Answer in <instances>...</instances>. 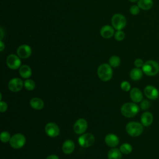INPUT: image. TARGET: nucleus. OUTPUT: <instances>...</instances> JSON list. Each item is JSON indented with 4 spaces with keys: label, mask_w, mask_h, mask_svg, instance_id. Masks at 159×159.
Here are the masks:
<instances>
[{
    "label": "nucleus",
    "mask_w": 159,
    "mask_h": 159,
    "mask_svg": "<svg viewBox=\"0 0 159 159\" xmlns=\"http://www.w3.org/2000/svg\"><path fill=\"white\" fill-rule=\"evenodd\" d=\"M24 86V83L20 78H14L11 79L8 83L9 89L14 93L20 91Z\"/></svg>",
    "instance_id": "nucleus-10"
},
{
    "label": "nucleus",
    "mask_w": 159,
    "mask_h": 159,
    "mask_svg": "<svg viewBox=\"0 0 159 159\" xmlns=\"http://www.w3.org/2000/svg\"><path fill=\"white\" fill-rule=\"evenodd\" d=\"M120 88L122 91L127 92L130 89V84L127 81H124L120 84Z\"/></svg>",
    "instance_id": "nucleus-29"
},
{
    "label": "nucleus",
    "mask_w": 159,
    "mask_h": 159,
    "mask_svg": "<svg viewBox=\"0 0 159 159\" xmlns=\"http://www.w3.org/2000/svg\"><path fill=\"white\" fill-rule=\"evenodd\" d=\"M19 75L21 77L27 79L32 75V70L30 67L27 65H21L19 70Z\"/></svg>",
    "instance_id": "nucleus-19"
},
{
    "label": "nucleus",
    "mask_w": 159,
    "mask_h": 159,
    "mask_svg": "<svg viewBox=\"0 0 159 159\" xmlns=\"http://www.w3.org/2000/svg\"><path fill=\"white\" fill-rule=\"evenodd\" d=\"M142 70L147 76H155L159 72V64L155 60H147L144 63Z\"/></svg>",
    "instance_id": "nucleus-3"
},
{
    "label": "nucleus",
    "mask_w": 159,
    "mask_h": 159,
    "mask_svg": "<svg viewBox=\"0 0 159 159\" xmlns=\"http://www.w3.org/2000/svg\"><path fill=\"white\" fill-rule=\"evenodd\" d=\"M115 39L117 41H122L125 38V34L122 30H117L114 35Z\"/></svg>",
    "instance_id": "nucleus-28"
},
{
    "label": "nucleus",
    "mask_w": 159,
    "mask_h": 159,
    "mask_svg": "<svg viewBox=\"0 0 159 159\" xmlns=\"http://www.w3.org/2000/svg\"><path fill=\"white\" fill-rule=\"evenodd\" d=\"M45 132L48 137L52 138L56 137L60 134V129L56 124L49 122L47 124L45 127Z\"/></svg>",
    "instance_id": "nucleus-9"
},
{
    "label": "nucleus",
    "mask_w": 159,
    "mask_h": 159,
    "mask_svg": "<svg viewBox=\"0 0 159 159\" xmlns=\"http://www.w3.org/2000/svg\"><path fill=\"white\" fill-rule=\"evenodd\" d=\"M140 106L142 110H147L150 107V103L149 101L145 99V100H143L141 101Z\"/></svg>",
    "instance_id": "nucleus-31"
},
{
    "label": "nucleus",
    "mask_w": 159,
    "mask_h": 159,
    "mask_svg": "<svg viewBox=\"0 0 159 159\" xmlns=\"http://www.w3.org/2000/svg\"><path fill=\"white\" fill-rule=\"evenodd\" d=\"M139 0H129V1H130V2H137V1H138Z\"/></svg>",
    "instance_id": "nucleus-37"
},
{
    "label": "nucleus",
    "mask_w": 159,
    "mask_h": 159,
    "mask_svg": "<svg viewBox=\"0 0 159 159\" xmlns=\"http://www.w3.org/2000/svg\"><path fill=\"white\" fill-rule=\"evenodd\" d=\"M130 97L131 100L135 102H140L143 99V94L142 91L137 88H133L130 91Z\"/></svg>",
    "instance_id": "nucleus-15"
},
{
    "label": "nucleus",
    "mask_w": 159,
    "mask_h": 159,
    "mask_svg": "<svg viewBox=\"0 0 159 159\" xmlns=\"http://www.w3.org/2000/svg\"><path fill=\"white\" fill-rule=\"evenodd\" d=\"M140 111L139 106L135 102H126L120 108L122 114L127 118H131L136 116Z\"/></svg>",
    "instance_id": "nucleus-1"
},
{
    "label": "nucleus",
    "mask_w": 159,
    "mask_h": 159,
    "mask_svg": "<svg viewBox=\"0 0 159 159\" xmlns=\"http://www.w3.org/2000/svg\"><path fill=\"white\" fill-rule=\"evenodd\" d=\"M112 27L117 30H121L125 27L127 21L125 17L121 14H115L111 19Z\"/></svg>",
    "instance_id": "nucleus-6"
},
{
    "label": "nucleus",
    "mask_w": 159,
    "mask_h": 159,
    "mask_svg": "<svg viewBox=\"0 0 159 159\" xmlns=\"http://www.w3.org/2000/svg\"><path fill=\"white\" fill-rule=\"evenodd\" d=\"M99 78L103 81H108L112 77V70L109 64L102 63L99 66L97 70Z\"/></svg>",
    "instance_id": "nucleus-2"
},
{
    "label": "nucleus",
    "mask_w": 159,
    "mask_h": 159,
    "mask_svg": "<svg viewBox=\"0 0 159 159\" xmlns=\"http://www.w3.org/2000/svg\"><path fill=\"white\" fill-rule=\"evenodd\" d=\"M143 71L140 68H134L130 72V77L134 81L140 80L143 76Z\"/></svg>",
    "instance_id": "nucleus-21"
},
{
    "label": "nucleus",
    "mask_w": 159,
    "mask_h": 159,
    "mask_svg": "<svg viewBox=\"0 0 159 159\" xmlns=\"http://www.w3.org/2000/svg\"><path fill=\"white\" fill-rule=\"evenodd\" d=\"M120 59L117 55H112L109 59V64L111 67L117 68L120 65Z\"/></svg>",
    "instance_id": "nucleus-24"
},
{
    "label": "nucleus",
    "mask_w": 159,
    "mask_h": 159,
    "mask_svg": "<svg viewBox=\"0 0 159 159\" xmlns=\"http://www.w3.org/2000/svg\"><path fill=\"white\" fill-rule=\"evenodd\" d=\"M11 136L7 131H3L1 132L0 135V139L2 142L6 143L10 141Z\"/></svg>",
    "instance_id": "nucleus-27"
},
{
    "label": "nucleus",
    "mask_w": 159,
    "mask_h": 159,
    "mask_svg": "<svg viewBox=\"0 0 159 159\" xmlns=\"http://www.w3.org/2000/svg\"><path fill=\"white\" fill-rule=\"evenodd\" d=\"M143 125L142 124V123L132 121L127 124L125 126V130L129 135L135 137L142 134L143 130Z\"/></svg>",
    "instance_id": "nucleus-4"
},
{
    "label": "nucleus",
    "mask_w": 159,
    "mask_h": 159,
    "mask_svg": "<svg viewBox=\"0 0 159 159\" xmlns=\"http://www.w3.org/2000/svg\"><path fill=\"white\" fill-rule=\"evenodd\" d=\"M7 109V104L6 102L1 101L0 102V111L1 112H4Z\"/></svg>",
    "instance_id": "nucleus-32"
},
{
    "label": "nucleus",
    "mask_w": 159,
    "mask_h": 159,
    "mask_svg": "<svg viewBox=\"0 0 159 159\" xmlns=\"http://www.w3.org/2000/svg\"><path fill=\"white\" fill-rule=\"evenodd\" d=\"M143 64H144L143 61L140 58H137L134 61V65L135 66L136 68H141L143 66Z\"/></svg>",
    "instance_id": "nucleus-33"
},
{
    "label": "nucleus",
    "mask_w": 159,
    "mask_h": 159,
    "mask_svg": "<svg viewBox=\"0 0 159 159\" xmlns=\"http://www.w3.org/2000/svg\"><path fill=\"white\" fill-rule=\"evenodd\" d=\"M32 53V49L28 45H21L17 50V55L21 58H27Z\"/></svg>",
    "instance_id": "nucleus-13"
},
{
    "label": "nucleus",
    "mask_w": 159,
    "mask_h": 159,
    "mask_svg": "<svg viewBox=\"0 0 159 159\" xmlns=\"http://www.w3.org/2000/svg\"><path fill=\"white\" fill-rule=\"evenodd\" d=\"M100 34L104 39H109L112 37L114 34V27L108 25H104L101 29Z\"/></svg>",
    "instance_id": "nucleus-16"
},
{
    "label": "nucleus",
    "mask_w": 159,
    "mask_h": 159,
    "mask_svg": "<svg viewBox=\"0 0 159 159\" xmlns=\"http://www.w3.org/2000/svg\"><path fill=\"white\" fill-rule=\"evenodd\" d=\"M30 106L35 110H40L44 107L43 101L39 98H33L30 101Z\"/></svg>",
    "instance_id": "nucleus-20"
},
{
    "label": "nucleus",
    "mask_w": 159,
    "mask_h": 159,
    "mask_svg": "<svg viewBox=\"0 0 159 159\" xmlns=\"http://www.w3.org/2000/svg\"><path fill=\"white\" fill-rule=\"evenodd\" d=\"M6 64L10 69L17 70L21 66L20 57L18 55L11 54L6 58Z\"/></svg>",
    "instance_id": "nucleus-8"
},
{
    "label": "nucleus",
    "mask_w": 159,
    "mask_h": 159,
    "mask_svg": "<svg viewBox=\"0 0 159 159\" xmlns=\"http://www.w3.org/2000/svg\"><path fill=\"white\" fill-rule=\"evenodd\" d=\"M95 142L94 135L89 133L82 134L78 138V143L80 145L84 148H88L92 146Z\"/></svg>",
    "instance_id": "nucleus-7"
},
{
    "label": "nucleus",
    "mask_w": 159,
    "mask_h": 159,
    "mask_svg": "<svg viewBox=\"0 0 159 159\" xmlns=\"http://www.w3.org/2000/svg\"><path fill=\"white\" fill-rule=\"evenodd\" d=\"M75 148V143L72 140H65L62 145V150L65 154L71 153Z\"/></svg>",
    "instance_id": "nucleus-18"
},
{
    "label": "nucleus",
    "mask_w": 159,
    "mask_h": 159,
    "mask_svg": "<svg viewBox=\"0 0 159 159\" xmlns=\"http://www.w3.org/2000/svg\"><path fill=\"white\" fill-rule=\"evenodd\" d=\"M119 150H120L122 153L127 155L132 152V147L130 144L128 143H124L122 144L119 148Z\"/></svg>",
    "instance_id": "nucleus-25"
},
{
    "label": "nucleus",
    "mask_w": 159,
    "mask_h": 159,
    "mask_svg": "<svg viewBox=\"0 0 159 159\" xmlns=\"http://www.w3.org/2000/svg\"><path fill=\"white\" fill-rule=\"evenodd\" d=\"M24 86L27 90L32 91L35 88V83L32 80L27 79L24 82Z\"/></svg>",
    "instance_id": "nucleus-26"
},
{
    "label": "nucleus",
    "mask_w": 159,
    "mask_h": 159,
    "mask_svg": "<svg viewBox=\"0 0 159 159\" xmlns=\"http://www.w3.org/2000/svg\"><path fill=\"white\" fill-rule=\"evenodd\" d=\"M26 142L25 137L20 133L16 134L13 135L11 139L9 142V144L11 147L14 149H19L24 147Z\"/></svg>",
    "instance_id": "nucleus-5"
},
{
    "label": "nucleus",
    "mask_w": 159,
    "mask_h": 159,
    "mask_svg": "<svg viewBox=\"0 0 159 159\" xmlns=\"http://www.w3.org/2000/svg\"><path fill=\"white\" fill-rule=\"evenodd\" d=\"M153 114L150 112H144L140 117V121L142 124L145 127H148L153 122Z\"/></svg>",
    "instance_id": "nucleus-17"
},
{
    "label": "nucleus",
    "mask_w": 159,
    "mask_h": 159,
    "mask_svg": "<svg viewBox=\"0 0 159 159\" xmlns=\"http://www.w3.org/2000/svg\"><path fill=\"white\" fill-rule=\"evenodd\" d=\"M45 159H59V158L56 155H48Z\"/></svg>",
    "instance_id": "nucleus-34"
},
{
    "label": "nucleus",
    "mask_w": 159,
    "mask_h": 159,
    "mask_svg": "<svg viewBox=\"0 0 159 159\" xmlns=\"http://www.w3.org/2000/svg\"><path fill=\"white\" fill-rule=\"evenodd\" d=\"M88 122L84 119H78L74 125L73 130L77 134H83L87 129Z\"/></svg>",
    "instance_id": "nucleus-11"
},
{
    "label": "nucleus",
    "mask_w": 159,
    "mask_h": 159,
    "mask_svg": "<svg viewBox=\"0 0 159 159\" xmlns=\"http://www.w3.org/2000/svg\"><path fill=\"white\" fill-rule=\"evenodd\" d=\"M144 94L145 96L151 100H155L159 97V92L158 89L153 86L148 85L144 88Z\"/></svg>",
    "instance_id": "nucleus-12"
},
{
    "label": "nucleus",
    "mask_w": 159,
    "mask_h": 159,
    "mask_svg": "<svg viewBox=\"0 0 159 159\" xmlns=\"http://www.w3.org/2000/svg\"><path fill=\"white\" fill-rule=\"evenodd\" d=\"M107 158L108 159H121L122 153L119 149L112 148L108 152Z\"/></svg>",
    "instance_id": "nucleus-23"
},
{
    "label": "nucleus",
    "mask_w": 159,
    "mask_h": 159,
    "mask_svg": "<svg viewBox=\"0 0 159 159\" xmlns=\"http://www.w3.org/2000/svg\"><path fill=\"white\" fill-rule=\"evenodd\" d=\"M140 8L139 7L138 5H133L130 8V12L132 15H137L140 12Z\"/></svg>",
    "instance_id": "nucleus-30"
},
{
    "label": "nucleus",
    "mask_w": 159,
    "mask_h": 159,
    "mask_svg": "<svg viewBox=\"0 0 159 159\" xmlns=\"http://www.w3.org/2000/svg\"><path fill=\"white\" fill-rule=\"evenodd\" d=\"M0 46H1V48H0V50H1V52H2V51H3V50H4V43H3V42L1 40L0 41Z\"/></svg>",
    "instance_id": "nucleus-35"
},
{
    "label": "nucleus",
    "mask_w": 159,
    "mask_h": 159,
    "mask_svg": "<svg viewBox=\"0 0 159 159\" xmlns=\"http://www.w3.org/2000/svg\"><path fill=\"white\" fill-rule=\"evenodd\" d=\"M105 143L106 145L111 148H114L119 143V139L118 137L114 134H107L104 139Z\"/></svg>",
    "instance_id": "nucleus-14"
},
{
    "label": "nucleus",
    "mask_w": 159,
    "mask_h": 159,
    "mask_svg": "<svg viewBox=\"0 0 159 159\" xmlns=\"http://www.w3.org/2000/svg\"><path fill=\"white\" fill-rule=\"evenodd\" d=\"M137 5L140 9L144 11H147L153 7V0H139Z\"/></svg>",
    "instance_id": "nucleus-22"
},
{
    "label": "nucleus",
    "mask_w": 159,
    "mask_h": 159,
    "mask_svg": "<svg viewBox=\"0 0 159 159\" xmlns=\"http://www.w3.org/2000/svg\"><path fill=\"white\" fill-rule=\"evenodd\" d=\"M1 40L2 39V37H3V30H2V27H1Z\"/></svg>",
    "instance_id": "nucleus-36"
}]
</instances>
